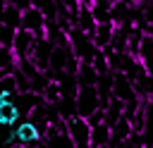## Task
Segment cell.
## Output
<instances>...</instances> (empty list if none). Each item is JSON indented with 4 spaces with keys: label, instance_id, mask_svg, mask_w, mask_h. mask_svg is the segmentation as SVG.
<instances>
[{
    "label": "cell",
    "instance_id": "cell-1",
    "mask_svg": "<svg viewBox=\"0 0 153 148\" xmlns=\"http://www.w3.org/2000/svg\"><path fill=\"white\" fill-rule=\"evenodd\" d=\"M74 112L79 117H86L88 112H93L98 107V93H96V86H86V84H79L76 91H74Z\"/></svg>",
    "mask_w": 153,
    "mask_h": 148
},
{
    "label": "cell",
    "instance_id": "cell-2",
    "mask_svg": "<svg viewBox=\"0 0 153 148\" xmlns=\"http://www.w3.org/2000/svg\"><path fill=\"white\" fill-rule=\"evenodd\" d=\"M19 26L26 29V31H31L33 36H43V31H45V17H43V12L38 7L26 5L22 10V24Z\"/></svg>",
    "mask_w": 153,
    "mask_h": 148
},
{
    "label": "cell",
    "instance_id": "cell-3",
    "mask_svg": "<svg viewBox=\"0 0 153 148\" xmlns=\"http://www.w3.org/2000/svg\"><path fill=\"white\" fill-rule=\"evenodd\" d=\"M65 131L72 138V143H88V124L84 117H79L76 112L67 115L65 119Z\"/></svg>",
    "mask_w": 153,
    "mask_h": 148
},
{
    "label": "cell",
    "instance_id": "cell-4",
    "mask_svg": "<svg viewBox=\"0 0 153 148\" xmlns=\"http://www.w3.org/2000/svg\"><path fill=\"white\" fill-rule=\"evenodd\" d=\"M31 43H33V33H31V31H26V29H22V26H19V29H14V33H12V43H10L12 57H14V60L26 57V55H29Z\"/></svg>",
    "mask_w": 153,
    "mask_h": 148
},
{
    "label": "cell",
    "instance_id": "cell-5",
    "mask_svg": "<svg viewBox=\"0 0 153 148\" xmlns=\"http://www.w3.org/2000/svg\"><path fill=\"white\" fill-rule=\"evenodd\" d=\"M110 95H115V98H120L122 103L124 100H131V98H139L136 95V91H134V84L117 69V72H112V86H110Z\"/></svg>",
    "mask_w": 153,
    "mask_h": 148
},
{
    "label": "cell",
    "instance_id": "cell-6",
    "mask_svg": "<svg viewBox=\"0 0 153 148\" xmlns=\"http://www.w3.org/2000/svg\"><path fill=\"white\" fill-rule=\"evenodd\" d=\"M79 31H84L86 36H91V31L96 29V19L91 14V7L88 5H76V12H74V24Z\"/></svg>",
    "mask_w": 153,
    "mask_h": 148
},
{
    "label": "cell",
    "instance_id": "cell-7",
    "mask_svg": "<svg viewBox=\"0 0 153 148\" xmlns=\"http://www.w3.org/2000/svg\"><path fill=\"white\" fill-rule=\"evenodd\" d=\"M112 31H115V24L112 21H96V29L91 31V43H93V48H103V45H108L110 43V38H112Z\"/></svg>",
    "mask_w": 153,
    "mask_h": 148
},
{
    "label": "cell",
    "instance_id": "cell-8",
    "mask_svg": "<svg viewBox=\"0 0 153 148\" xmlns=\"http://www.w3.org/2000/svg\"><path fill=\"white\" fill-rule=\"evenodd\" d=\"M14 136H17L19 146H33V143L38 141V131H36V127H33L31 122L19 124V127L14 129Z\"/></svg>",
    "mask_w": 153,
    "mask_h": 148
},
{
    "label": "cell",
    "instance_id": "cell-9",
    "mask_svg": "<svg viewBox=\"0 0 153 148\" xmlns=\"http://www.w3.org/2000/svg\"><path fill=\"white\" fill-rule=\"evenodd\" d=\"M108 136H110V129H108L103 122L88 127V146H91V148H93V146H105V143H108Z\"/></svg>",
    "mask_w": 153,
    "mask_h": 148
},
{
    "label": "cell",
    "instance_id": "cell-10",
    "mask_svg": "<svg viewBox=\"0 0 153 148\" xmlns=\"http://www.w3.org/2000/svg\"><path fill=\"white\" fill-rule=\"evenodd\" d=\"M2 24L10 26V29H19V24H22V10L17 5H12V2H5V7H2Z\"/></svg>",
    "mask_w": 153,
    "mask_h": 148
},
{
    "label": "cell",
    "instance_id": "cell-11",
    "mask_svg": "<svg viewBox=\"0 0 153 148\" xmlns=\"http://www.w3.org/2000/svg\"><path fill=\"white\" fill-rule=\"evenodd\" d=\"M17 117H19L17 105H14V103H10V100H2V103H0V124L10 127V124H14V122H17Z\"/></svg>",
    "mask_w": 153,
    "mask_h": 148
},
{
    "label": "cell",
    "instance_id": "cell-12",
    "mask_svg": "<svg viewBox=\"0 0 153 148\" xmlns=\"http://www.w3.org/2000/svg\"><path fill=\"white\" fill-rule=\"evenodd\" d=\"M41 95H43L45 105H55V103L60 100V84H57L55 79H48L45 86H43V91H41Z\"/></svg>",
    "mask_w": 153,
    "mask_h": 148
},
{
    "label": "cell",
    "instance_id": "cell-13",
    "mask_svg": "<svg viewBox=\"0 0 153 148\" xmlns=\"http://www.w3.org/2000/svg\"><path fill=\"white\" fill-rule=\"evenodd\" d=\"M91 67L96 69V74H105V72H110L108 69V57H105V53L100 50V48H93V55H91Z\"/></svg>",
    "mask_w": 153,
    "mask_h": 148
},
{
    "label": "cell",
    "instance_id": "cell-14",
    "mask_svg": "<svg viewBox=\"0 0 153 148\" xmlns=\"http://www.w3.org/2000/svg\"><path fill=\"white\" fill-rule=\"evenodd\" d=\"M12 67H14L12 50H10L7 45H2V43H0V69H5V72H12Z\"/></svg>",
    "mask_w": 153,
    "mask_h": 148
},
{
    "label": "cell",
    "instance_id": "cell-15",
    "mask_svg": "<svg viewBox=\"0 0 153 148\" xmlns=\"http://www.w3.org/2000/svg\"><path fill=\"white\" fill-rule=\"evenodd\" d=\"M57 2H60V5H65V7H69V10H74V7L79 5L76 0H57Z\"/></svg>",
    "mask_w": 153,
    "mask_h": 148
},
{
    "label": "cell",
    "instance_id": "cell-16",
    "mask_svg": "<svg viewBox=\"0 0 153 148\" xmlns=\"http://www.w3.org/2000/svg\"><path fill=\"white\" fill-rule=\"evenodd\" d=\"M79 5H91V0H76Z\"/></svg>",
    "mask_w": 153,
    "mask_h": 148
},
{
    "label": "cell",
    "instance_id": "cell-17",
    "mask_svg": "<svg viewBox=\"0 0 153 148\" xmlns=\"http://www.w3.org/2000/svg\"><path fill=\"white\" fill-rule=\"evenodd\" d=\"M36 148H48V143H45V141H43V143H38V146H36Z\"/></svg>",
    "mask_w": 153,
    "mask_h": 148
},
{
    "label": "cell",
    "instance_id": "cell-18",
    "mask_svg": "<svg viewBox=\"0 0 153 148\" xmlns=\"http://www.w3.org/2000/svg\"><path fill=\"white\" fill-rule=\"evenodd\" d=\"M136 148H151V146H148V141H146V143H141V146H136Z\"/></svg>",
    "mask_w": 153,
    "mask_h": 148
},
{
    "label": "cell",
    "instance_id": "cell-19",
    "mask_svg": "<svg viewBox=\"0 0 153 148\" xmlns=\"http://www.w3.org/2000/svg\"><path fill=\"white\" fill-rule=\"evenodd\" d=\"M5 2H7V0H0V10H2V7H5Z\"/></svg>",
    "mask_w": 153,
    "mask_h": 148
},
{
    "label": "cell",
    "instance_id": "cell-20",
    "mask_svg": "<svg viewBox=\"0 0 153 148\" xmlns=\"http://www.w3.org/2000/svg\"><path fill=\"white\" fill-rule=\"evenodd\" d=\"M93 148H110V146H108V143H105V146H93Z\"/></svg>",
    "mask_w": 153,
    "mask_h": 148
}]
</instances>
